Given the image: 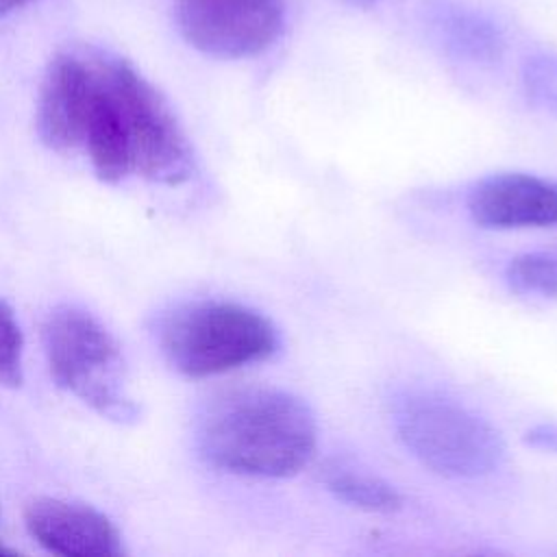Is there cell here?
<instances>
[{
    "mask_svg": "<svg viewBox=\"0 0 557 557\" xmlns=\"http://www.w3.org/2000/svg\"><path fill=\"white\" fill-rule=\"evenodd\" d=\"M44 352L59 387L115 422L137 418L126 389V370L113 335L87 311L63 305L48 313Z\"/></svg>",
    "mask_w": 557,
    "mask_h": 557,
    "instance_id": "cell-5",
    "label": "cell"
},
{
    "mask_svg": "<svg viewBox=\"0 0 557 557\" xmlns=\"http://www.w3.org/2000/svg\"><path fill=\"white\" fill-rule=\"evenodd\" d=\"M326 487L342 500L352 507L366 509V511H381L389 513L400 509L403 498L394 485L387 481L368 474V472H355L346 468H337L331 474H326Z\"/></svg>",
    "mask_w": 557,
    "mask_h": 557,
    "instance_id": "cell-9",
    "label": "cell"
},
{
    "mask_svg": "<svg viewBox=\"0 0 557 557\" xmlns=\"http://www.w3.org/2000/svg\"><path fill=\"white\" fill-rule=\"evenodd\" d=\"M28 533L48 553L63 557H120L122 540L113 522L89 505L35 498L24 511Z\"/></svg>",
    "mask_w": 557,
    "mask_h": 557,
    "instance_id": "cell-8",
    "label": "cell"
},
{
    "mask_svg": "<svg viewBox=\"0 0 557 557\" xmlns=\"http://www.w3.org/2000/svg\"><path fill=\"white\" fill-rule=\"evenodd\" d=\"M468 213L483 228H555L557 183L522 172L492 174L470 189Z\"/></svg>",
    "mask_w": 557,
    "mask_h": 557,
    "instance_id": "cell-7",
    "label": "cell"
},
{
    "mask_svg": "<svg viewBox=\"0 0 557 557\" xmlns=\"http://www.w3.org/2000/svg\"><path fill=\"white\" fill-rule=\"evenodd\" d=\"M202 457L226 472L285 479L315 453V416L298 396L272 387H239L211 398L198 418Z\"/></svg>",
    "mask_w": 557,
    "mask_h": 557,
    "instance_id": "cell-2",
    "label": "cell"
},
{
    "mask_svg": "<svg viewBox=\"0 0 557 557\" xmlns=\"http://www.w3.org/2000/svg\"><path fill=\"white\" fill-rule=\"evenodd\" d=\"M524 442L533 448L557 453V424H535L524 433Z\"/></svg>",
    "mask_w": 557,
    "mask_h": 557,
    "instance_id": "cell-12",
    "label": "cell"
},
{
    "mask_svg": "<svg viewBox=\"0 0 557 557\" xmlns=\"http://www.w3.org/2000/svg\"><path fill=\"white\" fill-rule=\"evenodd\" d=\"M392 422L407 450L437 474L476 479L496 472L505 461L498 429L448 396L405 394L394 403Z\"/></svg>",
    "mask_w": 557,
    "mask_h": 557,
    "instance_id": "cell-4",
    "label": "cell"
},
{
    "mask_svg": "<svg viewBox=\"0 0 557 557\" xmlns=\"http://www.w3.org/2000/svg\"><path fill=\"white\" fill-rule=\"evenodd\" d=\"M22 383V331L13 309L0 300V385L17 387Z\"/></svg>",
    "mask_w": 557,
    "mask_h": 557,
    "instance_id": "cell-11",
    "label": "cell"
},
{
    "mask_svg": "<svg viewBox=\"0 0 557 557\" xmlns=\"http://www.w3.org/2000/svg\"><path fill=\"white\" fill-rule=\"evenodd\" d=\"M176 24L196 50L246 59L268 50L285 24L283 0H176Z\"/></svg>",
    "mask_w": 557,
    "mask_h": 557,
    "instance_id": "cell-6",
    "label": "cell"
},
{
    "mask_svg": "<svg viewBox=\"0 0 557 557\" xmlns=\"http://www.w3.org/2000/svg\"><path fill=\"white\" fill-rule=\"evenodd\" d=\"M76 148L104 183L135 174L178 185L194 168L163 96L128 61L98 50H76Z\"/></svg>",
    "mask_w": 557,
    "mask_h": 557,
    "instance_id": "cell-1",
    "label": "cell"
},
{
    "mask_svg": "<svg viewBox=\"0 0 557 557\" xmlns=\"http://www.w3.org/2000/svg\"><path fill=\"white\" fill-rule=\"evenodd\" d=\"M161 350L185 376L224 374L272 357L281 344L276 326L257 309L228 300H196L161 322Z\"/></svg>",
    "mask_w": 557,
    "mask_h": 557,
    "instance_id": "cell-3",
    "label": "cell"
},
{
    "mask_svg": "<svg viewBox=\"0 0 557 557\" xmlns=\"http://www.w3.org/2000/svg\"><path fill=\"white\" fill-rule=\"evenodd\" d=\"M26 2H30V0H0V17H4V15H9L11 11L24 7Z\"/></svg>",
    "mask_w": 557,
    "mask_h": 557,
    "instance_id": "cell-13",
    "label": "cell"
},
{
    "mask_svg": "<svg viewBox=\"0 0 557 557\" xmlns=\"http://www.w3.org/2000/svg\"><path fill=\"white\" fill-rule=\"evenodd\" d=\"M505 281L520 296L557 300V250L513 257L505 268Z\"/></svg>",
    "mask_w": 557,
    "mask_h": 557,
    "instance_id": "cell-10",
    "label": "cell"
}]
</instances>
